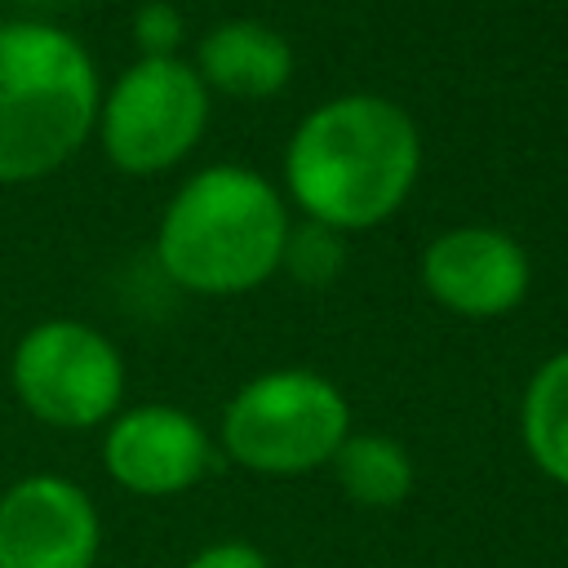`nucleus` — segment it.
I'll return each mask as SVG.
<instances>
[{
  "label": "nucleus",
  "mask_w": 568,
  "mask_h": 568,
  "mask_svg": "<svg viewBox=\"0 0 568 568\" xmlns=\"http://www.w3.org/2000/svg\"><path fill=\"white\" fill-rule=\"evenodd\" d=\"M280 271H288L297 284H328L342 271V235L320 222L288 226Z\"/></svg>",
  "instance_id": "13"
},
{
  "label": "nucleus",
  "mask_w": 568,
  "mask_h": 568,
  "mask_svg": "<svg viewBox=\"0 0 568 568\" xmlns=\"http://www.w3.org/2000/svg\"><path fill=\"white\" fill-rule=\"evenodd\" d=\"M102 524L67 475H22L0 493V568H93Z\"/></svg>",
  "instance_id": "7"
},
{
  "label": "nucleus",
  "mask_w": 568,
  "mask_h": 568,
  "mask_svg": "<svg viewBox=\"0 0 568 568\" xmlns=\"http://www.w3.org/2000/svg\"><path fill=\"white\" fill-rule=\"evenodd\" d=\"M288 226V204L262 173L244 164H209L169 195L155 257L178 288L231 297L280 271Z\"/></svg>",
  "instance_id": "2"
},
{
  "label": "nucleus",
  "mask_w": 568,
  "mask_h": 568,
  "mask_svg": "<svg viewBox=\"0 0 568 568\" xmlns=\"http://www.w3.org/2000/svg\"><path fill=\"white\" fill-rule=\"evenodd\" d=\"M422 173L413 115L382 93H337L302 115L284 146V191L306 222L373 231L404 209Z\"/></svg>",
  "instance_id": "1"
},
{
  "label": "nucleus",
  "mask_w": 568,
  "mask_h": 568,
  "mask_svg": "<svg viewBox=\"0 0 568 568\" xmlns=\"http://www.w3.org/2000/svg\"><path fill=\"white\" fill-rule=\"evenodd\" d=\"M209 124V89L186 58L129 62L98 102V142L120 173L151 178L182 164Z\"/></svg>",
  "instance_id": "5"
},
{
  "label": "nucleus",
  "mask_w": 568,
  "mask_h": 568,
  "mask_svg": "<svg viewBox=\"0 0 568 568\" xmlns=\"http://www.w3.org/2000/svg\"><path fill=\"white\" fill-rule=\"evenodd\" d=\"M102 466L124 493L178 497L213 466V439L178 404H133L106 422Z\"/></svg>",
  "instance_id": "9"
},
{
  "label": "nucleus",
  "mask_w": 568,
  "mask_h": 568,
  "mask_svg": "<svg viewBox=\"0 0 568 568\" xmlns=\"http://www.w3.org/2000/svg\"><path fill=\"white\" fill-rule=\"evenodd\" d=\"M328 466L337 488L364 510H395L413 493V457L399 439L377 430H351Z\"/></svg>",
  "instance_id": "12"
},
{
  "label": "nucleus",
  "mask_w": 568,
  "mask_h": 568,
  "mask_svg": "<svg viewBox=\"0 0 568 568\" xmlns=\"http://www.w3.org/2000/svg\"><path fill=\"white\" fill-rule=\"evenodd\" d=\"M519 435L532 466L568 488V351H555L532 368L519 404Z\"/></svg>",
  "instance_id": "11"
},
{
  "label": "nucleus",
  "mask_w": 568,
  "mask_h": 568,
  "mask_svg": "<svg viewBox=\"0 0 568 568\" xmlns=\"http://www.w3.org/2000/svg\"><path fill=\"white\" fill-rule=\"evenodd\" d=\"M9 382L36 422L89 430L111 422L124 404V355L84 320H40L18 337Z\"/></svg>",
  "instance_id": "6"
},
{
  "label": "nucleus",
  "mask_w": 568,
  "mask_h": 568,
  "mask_svg": "<svg viewBox=\"0 0 568 568\" xmlns=\"http://www.w3.org/2000/svg\"><path fill=\"white\" fill-rule=\"evenodd\" d=\"M351 435L346 395L315 368H271L248 377L222 408L217 439L253 475H306L333 462Z\"/></svg>",
  "instance_id": "4"
},
{
  "label": "nucleus",
  "mask_w": 568,
  "mask_h": 568,
  "mask_svg": "<svg viewBox=\"0 0 568 568\" xmlns=\"http://www.w3.org/2000/svg\"><path fill=\"white\" fill-rule=\"evenodd\" d=\"M195 75L204 80L209 93H226L240 102H262L288 89L293 80V44L248 18H226L209 27L195 44Z\"/></svg>",
  "instance_id": "10"
},
{
  "label": "nucleus",
  "mask_w": 568,
  "mask_h": 568,
  "mask_svg": "<svg viewBox=\"0 0 568 568\" xmlns=\"http://www.w3.org/2000/svg\"><path fill=\"white\" fill-rule=\"evenodd\" d=\"M133 44L142 58H178L182 49V13L164 0H146L133 18Z\"/></svg>",
  "instance_id": "14"
},
{
  "label": "nucleus",
  "mask_w": 568,
  "mask_h": 568,
  "mask_svg": "<svg viewBox=\"0 0 568 568\" xmlns=\"http://www.w3.org/2000/svg\"><path fill=\"white\" fill-rule=\"evenodd\" d=\"M102 80L58 22H0V186L58 173L98 129Z\"/></svg>",
  "instance_id": "3"
},
{
  "label": "nucleus",
  "mask_w": 568,
  "mask_h": 568,
  "mask_svg": "<svg viewBox=\"0 0 568 568\" xmlns=\"http://www.w3.org/2000/svg\"><path fill=\"white\" fill-rule=\"evenodd\" d=\"M186 568H271V559L253 546V541H240V537H226V541H209L200 546Z\"/></svg>",
  "instance_id": "15"
},
{
  "label": "nucleus",
  "mask_w": 568,
  "mask_h": 568,
  "mask_svg": "<svg viewBox=\"0 0 568 568\" xmlns=\"http://www.w3.org/2000/svg\"><path fill=\"white\" fill-rule=\"evenodd\" d=\"M532 284V262L501 226H453L422 253V288L462 320L510 315Z\"/></svg>",
  "instance_id": "8"
}]
</instances>
